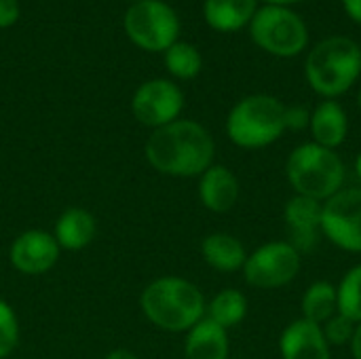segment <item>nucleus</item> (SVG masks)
Instances as JSON below:
<instances>
[{"mask_svg":"<svg viewBox=\"0 0 361 359\" xmlns=\"http://www.w3.org/2000/svg\"><path fill=\"white\" fill-rule=\"evenodd\" d=\"M216 144L197 121H173L152 131L146 142L148 163L165 176L195 178L214 165Z\"/></svg>","mask_w":361,"mask_h":359,"instance_id":"obj_1","label":"nucleus"},{"mask_svg":"<svg viewBox=\"0 0 361 359\" xmlns=\"http://www.w3.org/2000/svg\"><path fill=\"white\" fill-rule=\"evenodd\" d=\"M142 311L165 332H188L205 317L203 292L182 277H161L142 294Z\"/></svg>","mask_w":361,"mask_h":359,"instance_id":"obj_2","label":"nucleus"},{"mask_svg":"<svg viewBox=\"0 0 361 359\" xmlns=\"http://www.w3.org/2000/svg\"><path fill=\"white\" fill-rule=\"evenodd\" d=\"M307 80L315 93L332 99L353 87L361 74V49L345 36H332L315 44L305 63Z\"/></svg>","mask_w":361,"mask_h":359,"instance_id":"obj_3","label":"nucleus"},{"mask_svg":"<svg viewBox=\"0 0 361 359\" xmlns=\"http://www.w3.org/2000/svg\"><path fill=\"white\" fill-rule=\"evenodd\" d=\"M286 174L296 195L322 203L343 190L347 169L334 150L309 142L292 150L286 163Z\"/></svg>","mask_w":361,"mask_h":359,"instance_id":"obj_4","label":"nucleus"},{"mask_svg":"<svg viewBox=\"0 0 361 359\" xmlns=\"http://www.w3.org/2000/svg\"><path fill=\"white\" fill-rule=\"evenodd\" d=\"M286 131V106L273 95H250L228 114L226 133L241 148H264Z\"/></svg>","mask_w":361,"mask_h":359,"instance_id":"obj_5","label":"nucleus"},{"mask_svg":"<svg viewBox=\"0 0 361 359\" xmlns=\"http://www.w3.org/2000/svg\"><path fill=\"white\" fill-rule=\"evenodd\" d=\"M254 42L277 57L298 55L309 40L305 21L286 6L269 4L256 11L252 19Z\"/></svg>","mask_w":361,"mask_h":359,"instance_id":"obj_6","label":"nucleus"},{"mask_svg":"<svg viewBox=\"0 0 361 359\" xmlns=\"http://www.w3.org/2000/svg\"><path fill=\"white\" fill-rule=\"evenodd\" d=\"M129 38L144 51H167L180 32L176 11L161 0H140L125 15Z\"/></svg>","mask_w":361,"mask_h":359,"instance_id":"obj_7","label":"nucleus"},{"mask_svg":"<svg viewBox=\"0 0 361 359\" xmlns=\"http://www.w3.org/2000/svg\"><path fill=\"white\" fill-rule=\"evenodd\" d=\"M300 273V254L288 241H271L247 254L243 277L258 290H275L288 286Z\"/></svg>","mask_w":361,"mask_h":359,"instance_id":"obj_8","label":"nucleus"},{"mask_svg":"<svg viewBox=\"0 0 361 359\" xmlns=\"http://www.w3.org/2000/svg\"><path fill=\"white\" fill-rule=\"evenodd\" d=\"M322 231L336 248L361 254V188H343L324 201Z\"/></svg>","mask_w":361,"mask_h":359,"instance_id":"obj_9","label":"nucleus"},{"mask_svg":"<svg viewBox=\"0 0 361 359\" xmlns=\"http://www.w3.org/2000/svg\"><path fill=\"white\" fill-rule=\"evenodd\" d=\"M184 106V95L178 89V85H173L171 80H148L144 83L131 102V110L135 114V118L152 129H159L163 125H169L173 121H178V114L182 112Z\"/></svg>","mask_w":361,"mask_h":359,"instance_id":"obj_10","label":"nucleus"},{"mask_svg":"<svg viewBox=\"0 0 361 359\" xmlns=\"http://www.w3.org/2000/svg\"><path fill=\"white\" fill-rule=\"evenodd\" d=\"M8 258L11 264L23 275H42L55 267L59 245L55 237L44 231H25L13 241Z\"/></svg>","mask_w":361,"mask_h":359,"instance_id":"obj_11","label":"nucleus"},{"mask_svg":"<svg viewBox=\"0 0 361 359\" xmlns=\"http://www.w3.org/2000/svg\"><path fill=\"white\" fill-rule=\"evenodd\" d=\"M322 209L324 203L309 199V197H292L286 205V224H288V235L290 241L298 254H307L317 248L319 237L324 235L322 231Z\"/></svg>","mask_w":361,"mask_h":359,"instance_id":"obj_12","label":"nucleus"},{"mask_svg":"<svg viewBox=\"0 0 361 359\" xmlns=\"http://www.w3.org/2000/svg\"><path fill=\"white\" fill-rule=\"evenodd\" d=\"M279 351L283 359H330V345L322 326L302 317L281 332Z\"/></svg>","mask_w":361,"mask_h":359,"instance_id":"obj_13","label":"nucleus"},{"mask_svg":"<svg viewBox=\"0 0 361 359\" xmlns=\"http://www.w3.org/2000/svg\"><path fill=\"white\" fill-rule=\"evenodd\" d=\"M201 203L214 214H226L237 205L239 199V180L224 165H212L201 174L199 182Z\"/></svg>","mask_w":361,"mask_h":359,"instance_id":"obj_14","label":"nucleus"},{"mask_svg":"<svg viewBox=\"0 0 361 359\" xmlns=\"http://www.w3.org/2000/svg\"><path fill=\"white\" fill-rule=\"evenodd\" d=\"M309 127H311L315 144L330 148V150L338 148L347 140V133H349L347 114L343 106L336 104L334 99H326L313 110Z\"/></svg>","mask_w":361,"mask_h":359,"instance_id":"obj_15","label":"nucleus"},{"mask_svg":"<svg viewBox=\"0 0 361 359\" xmlns=\"http://www.w3.org/2000/svg\"><path fill=\"white\" fill-rule=\"evenodd\" d=\"M228 334L209 317H203L188 330L184 353L186 359H226L228 358Z\"/></svg>","mask_w":361,"mask_h":359,"instance_id":"obj_16","label":"nucleus"},{"mask_svg":"<svg viewBox=\"0 0 361 359\" xmlns=\"http://www.w3.org/2000/svg\"><path fill=\"white\" fill-rule=\"evenodd\" d=\"M201 254L212 269L222 273H235L243 269L247 260V252L243 243L228 233H214L205 237L201 245Z\"/></svg>","mask_w":361,"mask_h":359,"instance_id":"obj_17","label":"nucleus"},{"mask_svg":"<svg viewBox=\"0 0 361 359\" xmlns=\"http://www.w3.org/2000/svg\"><path fill=\"white\" fill-rule=\"evenodd\" d=\"M97 233L95 218L80 207H72L63 212L55 224V241L63 250H82L87 248Z\"/></svg>","mask_w":361,"mask_h":359,"instance_id":"obj_18","label":"nucleus"},{"mask_svg":"<svg viewBox=\"0 0 361 359\" xmlns=\"http://www.w3.org/2000/svg\"><path fill=\"white\" fill-rule=\"evenodd\" d=\"M256 15V0H205V19L218 32H237Z\"/></svg>","mask_w":361,"mask_h":359,"instance_id":"obj_19","label":"nucleus"},{"mask_svg":"<svg viewBox=\"0 0 361 359\" xmlns=\"http://www.w3.org/2000/svg\"><path fill=\"white\" fill-rule=\"evenodd\" d=\"M336 313H338L336 286H332L330 281L311 284L302 296V320H309L322 326Z\"/></svg>","mask_w":361,"mask_h":359,"instance_id":"obj_20","label":"nucleus"},{"mask_svg":"<svg viewBox=\"0 0 361 359\" xmlns=\"http://www.w3.org/2000/svg\"><path fill=\"white\" fill-rule=\"evenodd\" d=\"M245 315H247V298L243 292L233 288L216 294L207 307V317L224 330L239 326L245 320Z\"/></svg>","mask_w":361,"mask_h":359,"instance_id":"obj_21","label":"nucleus"},{"mask_svg":"<svg viewBox=\"0 0 361 359\" xmlns=\"http://www.w3.org/2000/svg\"><path fill=\"white\" fill-rule=\"evenodd\" d=\"M165 66L167 70L178 76V78H195L199 72H201V66H203V59H201V53L188 44V42H173L167 51H165Z\"/></svg>","mask_w":361,"mask_h":359,"instance_id":"obj_22","label":"nucleus"},{"mask_svg":"<svg viewBox=\"0 0 361 359\" xmlns=\"http://www.w3.org/2000/svg\"><path fill=\"white\" fill-rule=\"evenodd\" d=\"M338 313L351 320L353 324L361 322V264L349 269L341 279L338 288Z\"/></svg>","mask_w":361,"mask_h":359,"instance_id":"obj_23","label":"nucleus"},{"mask_svg":"<svg viewBox=\"0 0 361 359\" xmlns=\"http://www.w3.org/2000/svg\"><path fill=\"white\" fill-rule=\"evenodd\" d=\"M19 343V324L15 311L0 300V359L8 358Z\"/></svg>","mask_w":361,"mask_h":359,"instance_id":"obj_24","label":"nucleus"},{"mask_svg":"<svg viewBox=\"0 0 361 359\" xmlns=\"http://www.w3.org/2000/svg\"><path fill=\"white\" fill-rule=\"evenodd\" d=\"M355 326L357 324H353L345 315L336 313L326 324H322V332H324V336H326V341H328L330 347H343V345H349L351 343L353 332H355Z\"/></svg>","mask_w":361,"mask_h":359,"instance_id":"obj_25","label":"nucleus"},{"mask_svg":"<svg viewBox=\"0 0 361 359\" xmlns=\"http://www.w3.org/2000/svg\"><path fill=\"white\" fill-rule=\"evenodd\" d=\"M311 123V112L305 106H286V129L302 131Z\"/></svg>","mask_w":361,"mask_h":359,"instance_id":"obj_26","label":"nucleus"},{"mask_svg":"<svg viewBox=\"0 0 361 359\" xmlns=\"http://www.w3.org/2000/svg\"><path fill=\"white\" fill-rule=\"evenodd\" d=\"M19 17V2L17 0H0V28H8Z\"/></svg>","mask_w":361,"mask_h":359,"instance_id":"obj_27","label":"nucleus"},{"mask_svg":"<svg viewBox=\"0 0 361 359\" xmlns=\"http://www.w3.org/2000/svg\"><path fill=\"white\" fill-rule=\"evenodd\" d=\"M343 4H345V11L349 13V17L361 23V0H343Z\"/></svg>","mask_w":361,"mask_h":359,"instance_id":"obj_28","label":"nucleus"},{"mask_svg":"<svg viewBox=\"0 0 361 359\" xmlns=\"http://www.w3.org/2000/svg\"><path fill=\"white\" fill-rule=\"evenodd\" d=\"M351 353L353 358L361 359V322L355 326V332H353V339H351Z\"/></svg>","mask_w":361,"mask_h":359,"instance_id":"obj_29","label":"nucleus"},{"mask_svg":"<svg viewBox=\"0 0 361 359\" xmlns=\"http://www.w3.org/2000/svg\"><path fill=\"white\" fill-rule=\"evenodd\" d=\"M106 359H137L131 351H127V349H114V351H110Z\"/></svg>","mask_w":361,"mask_h":359,"instance_id":"obj_30","label":"nucleus"},{"mask_svg":"<svg viewBox=\"0 0 361 359\" xmlns=\"http://www.w3.org/2000/svg\"><path fill=\"white\" fill-rule=\"evenodd\" d=\"M269 4H275V6H286V4H292V2H298V0H267Z\"/></svg>","mask_w":361,"mask_h":359,"instance_id":"obj_31","label":"nucleus"},{"mask_svg":"<svg viewBox=\"0 0 361 359\" xmlns=\"http://www.w3.org/2000/svg\"><path fill=\"white\" fill-rule=\"evenodd\" d=\"M355 171H357V178L361 180V152L357 154V159H355Z\"/></svg>","mask_w":361,"mask_h":359,"instance_id":"obj_32","label":"nucleus"},{"mask_svg":"<svg viewBox=\"0 0 361 359\" xmlns=\"http://www.w3.org/2000/svg\"><path fill=\"white\" fill-rule=\"evenodd\" d=\"M357 106H360V112H361V91H360V95H357Z\"/></svg>","mask_w":361,"mask_h":359,"instance_id":"obj_33","label":"nucleus"},{"mask_svg":"<svg viewBox=\"0 0 361 359\" xmlns=\"http://www.w3.org/2000/svg\"><path fill=\"white\" fill-rule=\"evenodd\" d=\"M135 2H140V0H135Z\"/></svg>","mask_w":361,"mask_h":359,"instance_id":"obj_34","label":"nucleus"}]
</instances>
